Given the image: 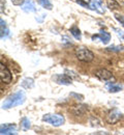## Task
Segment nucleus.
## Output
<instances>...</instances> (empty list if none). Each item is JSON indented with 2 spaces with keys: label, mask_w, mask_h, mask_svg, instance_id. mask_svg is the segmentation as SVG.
<instances>
[{
  "label": "nucleus",
  "mask_w": 124,
  "mask_h": 135,
  "mask_svg": "<svg viewBox=\"0 0 124 135\" xmlns=\"http://www.w3.org/2000/svg\"><path fill=\"white\" fill-rule=\"evenodd\" d=\"M26 100V96L24 94V91H18L14 95H12L10 97H8L2 104V108L3 109H9L13 107H16L19 105H22Z\"/></svg>",
  "instance_id": "obj_1"
},
{
  "label": "nucleus",
  "mask_w": 124,
  "mask_h": 135,
  "mask_svg": "<svg viewBox=\"0 0 124 135\" xmlns=\"http://www.w3.org/2000/svg\"><path fill=\"white\" fill-rule=\"evenodd\" d=\"M76 57L83 62H91L94 59V54L87 48L80 47L76 49Z\"/></svg>",
  "instance_id": "obj_2"
},
{
  "label": "nucleus",
  "mask_w": 124,
  "mask_h": 135,
  "mask_svg": "<svg viewBox=\"0 0 124 135\" xmlns=\"http://www.w3.org/2000/svg\"><path fill=\"white\" fill-rule=\"evenodd\" d=\"M42 120L46 123L51 124L54 127H60L64 124L65 119L60 114H54V113H47L42 117Z\"/></svg>",
  "instance_id": "obj_3"
},
{
  "label": "nucleus",
  "mask_w": 124,
  "mask_h": 135,
  "mask_svg": "<svg viewBox=\"0 0 124 135\" xmlns=\"http://www.w3.org/2000/svg\"><path fill=\"white\" fill-rule=\"evenodd\" d=\"M0 78H1V82L3 83H10L13 80V75L12 72L8 70V68L5 65H3L2 62L0 64Z\"/></svg>",
  "instance_id": "obj_4"
},
{
  "label": "nucleus",
  "mask_w": 124,
  "mask_h": 135,
  "mask_svg": "<svg viewBox=\"0 0 124 135\" xmlns=\"http://www.w3.org/2000/svg\"><path fill=\"white\" fill-rule=\"evenodd\" d=\"M89 8L92 11L97 12L98 14H105V7L103 0H90L89 2Z\"/></svg>",
  "instance_id": "obj_5"
},
{
  "label": "nucleus",
  "mask_w": 124,
  "mask_h": 135,
  "mask_svg": "<svg viewBox=\"0 0 124 135\" xmlns=\"http://www.w3.org/2000/svg\"><path fill=\"white\" fill-rule=\"evenodd\" d=\"M121 118H122V113L118 109H113L112 111L109 112V114L106 117V120L109 124H116L120 120Z\"/></svg>",
  "instance_id": "obj_6"
},
{
  "label": "nucleus",
  "mask_w": 124,
  "mask_h": 135,
  "mask_svg": "<svg viewBox=\"0 0 124 135\" xmlns=\"http://www.w3.org/2000/svg\"><path fill=\"white\" fill-rule=\"evenodd\" d=\"M95 75H96L97 78H99L100 80H104V81H107V80L113 78L112 72H110L106 69H99V70H97L95 72Z\"/></svg>",
  "instance_id": "obj_7"
},
{
  "label": "nucleus",
  "mask_w": 124,
  "mask_h": 135,
  "mask_svg": "<svg viewBox=\"0 0 124 135\" xmlns=\"http://www.w3.org/2000/svg\"><path fill=\"white\" fill-rule=\"evenodd\" d=\"M0 134H17V127L13 124H4V125L1 126Z\"/></svg>",
  "instance_id": "obj_8"
},
{
  "label": "nucleus",
  "mask_w": 124,
  "mask_h": 135,
  "mask_svg": "<svg viewBox=\"0 0 124 135\" xmlns=\"http://www.w3.org/2000/svg\"><path fill=\"white\" fill-rule=\"evenodd\" d=\"M100 40L104 44H107L111 40V34L106 31H100L98 34H95V35H92V40L95 41V40Z\"/></svg>",
  "instance_id": "obj_9"
},
{
  "label": "nucleus",
  "mask_w": 124,
  "mask_h": 135,
  "mask_svg": "<svg viewBox=\"0 0 124 135\" xmlns=\"http://www.w3.org/2000/svg\"><path fill=\"white\" fill-rule=\"evenodd\" d=\"M55 80H56V82L59 83V84H64V85L71 84V78L67 74L57 75V76L55 77Z\"/></svg>",
  "instance_id": "obj_10"
},
{
  "label": "nucleus",
  "mask_w": 124,
  "mask_h": 135,
  "mask_svg": "<svg viewBox=\"0 0 124 135\" xmlns=\"http://www.w3.org/2000/svg\"><path fill=\"white\" fill-rule=\"evenodd\" d=\"M21 8H22L24 12H26V13H32V12H35V9H36L34 3H33L31 0H25V1L22 3Z\"/></svg>",
  "instance_id": "obj_11"
},
{
  "label": "nucleus",
  "mask_w": 124,
  "mask_h": 135,
  "mask_svg": "<svg viewBox=\"0 0 124 135\" xmlns=\"http://www.w3.org/2000/svg\"><path fill=\"white\" fill-rule=\"evenodd\" d=\"M0 23H1V26H0V36H1V40H4V38H6L9 35V30L6 27V23L3 21V19L0 20Z\"/></svg>",
  "instance_id": "obj_12"
},
{
  "label": "nucleus",
  "mask_w": 124,
  "mask_h": 135,
  "mask_svg": "<svg viewBox=\"0 0 124 135\" xmlns=\"http://www.w3.org/2000/svg\"><path fill=\"white\" fill-rule=\"evenodd\" d=\"M106 88L109 89L110 93H118L122 89V86L116 83H106Z\"/></svg>",
  "instance_id": "obj_13"
},
{
  "label": "nucleus",
  "mask_w": 124,
  "mask_h": 135,
  "mask_svg": "<svg viewBox=\"0 0 124 135\" xmlns=\"http://www.w3.org/2000/svg\"><path fill=\"white\" fill-rule=\"evenodd\" d=\"M71 33L74 36V38H77V40H81V37H82V34H81V31H80V29H79V27L78 26H72L71 28Z\"/></svg>",
  "instance_id": "obj_14"
},
{
  "label": "nucleus",
  "mask_w": 124,
  "mask_h": 135,
  "mask_svg": "<svg viewBox=\"0 0 124 135\" xmlns=\"http://www.w3.org/2000/svg\"><path fill=\"white\" fill-rule=\"evenodd\" d=\"M33 85H34V81L32 78H25L22 82V86L25 88H31L33 87Z\"/></svg>",
  "instance_id": "obj_15"
},
{
  "label": "nucleus",
  "mask_w": 124,
  "mask_h": 135,
  "mask_svg": "<svg viewBox=\"0 0 124 135\" xmlns=\"http://www.w3.org/2000/svg\"><path fill=\"white\" fill-rule=\"evenodd\" d=\"M38 2H39V4H40L44 8H46V9H52V7H53V5H52V3L50 2V0H38Z\"/></svg>",
  "instance_id": "obj_16"
},
{
  "label": "nucleus",
  "mask_w": 124,
  "mask_h": 135,
  "mask_svg": "<svg viewBox=\"0 0 124 135\" xmlns=\"http://www.w3.org/2000/svg\"><path fill=\"white\" fill-rule=\"evenodd\" d=\"M106 5H107V7L110 9H116V8L119 7V3L116 0H107Z\"/></svg>",
  "instance_id": "obj_17"
},
{
  "label": "nucleus",
  "mask_w": 124,
  "mask_h": 135,
  "mask_svg": "<svg viewBox=\"0 0 124 135\" xmlns=\"http://www.w3.org/2000/svg\"><path fill=\"white\" fill-rule=\"evenodd\" d=\"M21 126H22V128L24 129V130H28L29 128H30V120L28 119L27 118H22V120H21Z\"/></svg>",
  "instance_id": "obj_18"
},
{
  "label": "nucleus",
  "mask_w": 124,
  "mask_h": 135,
  "mask_svg": "<svg viewBox=\"0 0 124 135\" xmlns=\"http://www.w3.org/2000/svg\"><path fill=\"white\" fill-rule=\"evenodd\" d=\"M124 49L123 46H110L106 48L107 51H112V52H120Z\"/></svg>",
  "instance_id": "obj_19"
},
{
  "label": "nucleus",
  "mask_w": 124,
  "mask_h": 135,
  "mask_svg": "<svg viewBox=\"0 0 124 135\" xmlns=\"http://www.w3.org/2000/svg\"><path fill=\"white\" fill-rule=\"evenodd\" d=\"M113 30L117 33V35L120 37V38H122V40H124V32L122 31V30H120L119 28H113Z\"/></svg>",
  "instance_id": "obj_20"
},
{
  "label": "nucleus",
  "mask_w": 124,
  "mask_h": 135,
  "mask_svg": "<svg viewBox=\"0 0 124 135\" xmlns=\"http://www.w3.org/2000/svg\"><path fill=\"white\" fill-rule=\"evenodd\" d=\"M115 18H116V20H117V21H119V22H120V24H122V26L124 27V16L116 14V15H115Z\"/></svg>",
  "instance_id": "obj_21"
},
{
  "label": "nucleus",
  "mask_w": 124,
  "mask_h": 135,
  "mask_svg": "<svg viewBox=\"0 0 124 135\" xmlns=\"http://www.w3.org/2000/svg\"><path fill=\"white\" fill-rule=\"evenodd\" d=\"M76 2H77L78 4H80V5H82V6H85V7L89 8V3H86V2H84L83 0H76Z\"/></svg>",
  "instance_id": "obj_22"
}]
</instances>
